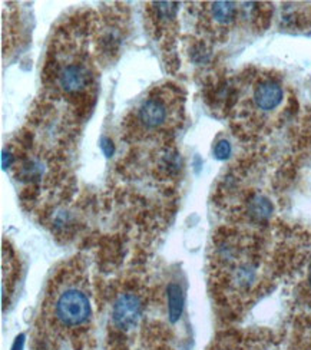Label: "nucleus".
Instances as JSON below:
<instances>
[{"label": "nucleus", "mask_w": 311, "mask_h": 350, "mask_svg": "<svg viewBox=\"0 0 311 350\" xmlns=\"http://www.w3.org/2000/svg\"><path fill=\"white\" fill-rule=\"evenodd\" d=\"M12 163H13V155L8 151H3L2 152V167H3V170L9 168L12 165Z\"/></svg>", "instance_id": "12"}, {"label": "nucleus", "mask_w": 311, "mask_h": 350, "mask_svg": "<svg viewBox=\"0 0 311 350\" xmlns=\"http://www.w3.org/2000/svg\"><path fill=\"white\" fill-rule=\"evenodd\" d=\"M139 121L146 128H157L162 125L167 120L165 104L158 98L146 99L139 108Z\"/></svg>", "instance_id": "5"}, {"label": "nucleus", "mask_w": 311, "mask_h": 350, "mask_svg": "<svg viewBox=\"0 0 311 350\" xmlns=\"http://www.w3.org/2000/svg\"><path fill=\"white\" fill-rule=\"evenodd\" d=\"M99 145H100L102 152L105 154V157L111 158V157L113 155V152H115V145H113V142H112L109 138L102 137L100 141H99Z\"/></svg>", "instance_id": "11"}, {"label": "nucleus", "mask_w": 311, "mask_h": 350, "mask_svg": "<svg viewBox=\"0 0 311 350\" xmlns=\"http://www.w3.org/2000/svg\"><path fill=\"white\" fill-rule=\"evenodd\" d=\"M91 75L86 66L81 64H72L62 69L59 75V85L68 94H78L83 91L89 83Z\"/></svg>", "instance_id": "3"}, {"label": "nucleus", "mask_w": 311, "mask_h": 350, "mask_svg": "<svg viewBox=\"0 0 311 350\" xmlns=\"http://www.w3.org/2000/svg\"><path fill=\"white\" fill-rule=\"evenodd\" d=\"M23 346H25V334H21V336H18L16 340H14L12 350H23Z\"/></svg>", "instance_id": "13"}, {"label": "nucleus", "mask_w": 311, "mask_h": 350, "mask_svg": "<svg viewBox=\"0 0 311 350\" xmlns=\"http://www.w3.org/2000/svg\"><path fill=\"white\" fill-rule=\"evenodd\" d=\"M53 316L56 322L64 327H79L86 323L91 316V301L83 290L66 287L55 297Z\"/></svg>", "instance_id": "1"}, {"label": "nucleus", "mask_w": 311, "mask_h": 350, "mask_svg": "<svg viewBox=\"0 0 311 350\" xmlns=\"http://www.w3.org/2000/svg\"><path fill=\"white\" fill-rule=\"evenodd\" d=\"M211 13H213V18L217 22L227 25L234 21L236 14V8H235V3L232 2H215L213 3Z\"/></svg>", "instance_id": "8"}, {"label": "nucleus", "mask_w": 311, "mask_h": 350, "mask_svg": "<svg viewBox=\"0 0 311 350\" xmlns=\"http://www.w3.org/2000/svg\"><path fill=\"white\" fill-rule=\"evenodd\" d=\"M308 286L311 288V266H310V270H308Z\"/></svg>", "instance_id": "14"}, {"label": "nucleus", "mask_w": 311, "mask_h": 350, "mask_svg": "<svg viewBox=\"0 0 311 350\" xmlns=\"http://www.w3.org/2000/svg\"><path fill=\"white\" fill-rule=\"evenodd\" d=\"M247 208H248L249 217L253 218L254 221H258V223L269 220L273 214L271 201L261 194H254L253 197H251L248 201Z\"/></svg>", "instance_id": "6"}, {"label": "nucleus", "mask_w": 311, "mask_h": 350, "mask_svg": "<svg viewBox=\"0 0 311 350\" xmlns=\"http://www.w3.org/2000/svg\"><path fill=\"white\" fill-rule=\"evenodd\" d=\"M214 155L217 159H221V161H224L230 155H231V144L227 139H221L215 144V148H214Z\"/></svg>", "instance_id": "10"}, {"label": "nucleus", "mask_w": 311, "mask_h": 350, "mask_svg": "<svg viewBox=\"0 0 311 350\" xmlns=\"http://www.w3.org/2000/svg\"><path fill=\"white\" fill-rule=\"evenodd\" d=\"M283 100V90L274 81H262L256 86L254 102L262 111L275 109Z\"/></svg>", "instance_id": "4"}, {"label": "nucleus", "mask_w": 311, "mask_h": 350, "mask_svg": "<svg viewBox=\"0 0 311 350\" xmlns=\"http://www.w3.org/2000/svg\"><path fill=\"white\" fill-rule=\"evenodd\" d=\"M155 9L158 16L161 19H172L175 18L176 10H178V3L175 2H158L155 3Z\"/></svg>", "instance_id": "9"}, {"label": "nucleus", "mask_w": 311, "mask_h": 350, "mask_svg": "<svg viewBox=\"0 0 311 350\" xmlns=\"http://www.w3.org/2000/svg\"><path fill=\"white\" fill-rule=\"evenodd\" d=\"M168 293V313H170V320L171 322H176L178 319L182 314L184 309V293L181 286H178L175 283H171L167 288Z\"/></svg>", "instance_id": "7"}, {"label": "nucleus", "mask_w": 311, "mask_h": 350, "mask_svg": "<svg viewBox=\"0 0 311 350\" xmlns=\"http://www.w3.org/2000/svg\"><path fill=\"white\" fill-rule=\"evenodd\" d=\"M142 300L135 293H124L113 304L112 320L113 325L122 332L132 330L138 325L142 316Z\"/></svg>", "instance_id": "2"}]
</instances>
